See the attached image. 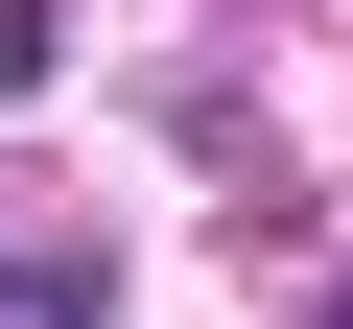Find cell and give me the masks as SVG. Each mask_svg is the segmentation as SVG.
Segmentation results:
<instances>
[{
	"instance_id": "6da1fadb",
	"label": "cell",
	"mask_w": 353,
	"mask_h": 329,
	"mask_svg": "<svg viewBox=\"0 0 353 329\" xmlns=\"http://www.w3.org/2000/svg\"><path fill=\"white\" fill-rule=\"evenodd\" d=\"M0 329H94V259H0Z\"/></svg>"
},
{
	"instance_id": "7a4b0ae2",
	"label": "cell",
	"mask_w": 353,
	"mask_h": 329,
	"mask_svg": "<svg viewBox=\"0 0 353 329\" xmlns=\"http://www.w3.org/2000/svg\"><path fill=\"white\" fill-rule=\"evenodd\" d=\"M330 329H353V282H330Z\"/></svg>"
}]
</instances>
